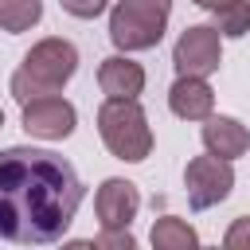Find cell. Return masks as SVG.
Returning <instances> with one entry per match:
<instances>
[{"instance_id":"obj_1","label":"cell","mask_w":250,"mask_h":250,"mask_svg":"<svg viewBox=\"0 0 250 250\" xmlns=\"http://www.w3.org/2000/svg\"><path fill=\"white\" fill-rule=\"evenodd\" d=\"M86 184L74 164L51 148L12 145L0 148V238L20 246L59 242L78 207Z\"/></svg>"},{"instance_id":"obj_2","label":"cell","mask_w":250,"mask_h":250,"mask_svg":"<svg viewBox=\"0 0 250 250\" xmlns=\"http://www.w3.org/2000/svg\"><path fill=\"white\" fill-rule=\"evenodd\" d=\"M74 70H78V47H74L70 39L51 35V39H39V43L23 55V66L12 74L8 90H12V98L23 105V102H31V98L62 94V86L74 78Z\"/></svg>"},{"instance_id":"obj_3","label":"cell","mask_w":250,"mask_h":250,"mask_svg":"<svg viewBox=\"0 0 250 250\" xmlns=\"http://www.w3.org/2000/svg\"><path fill=\"white\" fill-rule=\"evenodd\" d=\"M98 133L109 156L125 164H141L152 152V129L137 98H105L98 109Z\"/></svg>"},{"instance_id":"obj_4","label":"cell","mask_w":250,"mask_h":250,"mask_svg":"<svg viewBox=\"0 0 250 250\" xmlns=\"http://www.w3.org/2000/svg\"><path fill=\"white\" fill-rule=\"evenodd\" d=\"M172 0H117L109 12V43L117 51H148L164 39Z\"/></svg>"},{"instance_id":"obj_5","label":"cell","mask_w":250,"mask_h":250,"mask_svg":"<svg viewBox=\"0 0 250 250\" xmlns=\"http://www.w3.org/2000/svg\"><path fill=\"white\" fill-rule=\"evenodd\" d=\"M184 191H188V207L191 211H207L219 207L230 191H234V168L223 156H191L184 168Z\"/></svg>"},{"instance_id":"obj_6","label":"cell","mask_w":250,"mask_h":250,"mask_svg":"<svg viewBox=\"0 0 250 250\" xmlns=\"http://www.w3.org/2000/svg\"><path fill=\"white\" fill-rule=\"evenodd\" d=\"M223 62V35L211 23H191L180 31L176 47H172V66L176 74H195V78H211Z\"/></svg>"},{"instance_id":"obj_7","label":"cell","mask_w":250,"mask_h":250,"mask_svg":"<svg viewBox=\"0 0 250 250\" xmlns=\"http://www.w3.org/2000/svg\"><path fill=\"white\" fill-rule=\"evenodd\" d=\"M78 125V109L62 98V94H47V98H31L23 102V129L27 137L39 141H66Z\"/></svg>"},{"instance_id":"obj_8","label":"cell","mask_w":250,"mask_h":250,"mask_svg":"<svg viewBox=\"0 0 250 250\" xmlns=\"http://www.w3.org/2000/svg\"><path fill=\"white\" fill-rule=\"evenodd\" d=\"M94 211H98V219H102L105 230L129 227V223L137 219V211H141V191H137V184H133V180H121V176L102 180V188H98V195H94Z\"/></svg>"},{"instance_id":"obj_9","label":"cell","mask_w":250,"mask_h":250,"mask_svg":"<svg viewBox=\"0 0 250 250\" xmlns=\"http://www.w3.org/2000/svg\"><path fill=\"white\" fill-rule=\"evenodd\" d=\"M203 148H207L211 156L238 160V156L250 152V129H246L238 117L211 113V117H203Z\"/></svg>"},{"instance_id":"obj_10","label":"cell","mask_w":250,"mask_h":250,"mask_svg":"<svg viewBox=\"0 0 250 250\" xmlns=\"http://www.w3.org/2000/svg\"><path fill=\"white\" fill-rule=\"evenodd\" d=\"M168 109L180 117V121H203L211 117L215 109V90L207 86V78H195V74H180L168 90Z\"/></svg>"},{"instance_id":"obj_11","label":"cell","mask_w":250,"mask_h":250,"mask_svg":"<svg viewBox=\"0 0 250 250\" xmlns=\"http://www.w3.org/2000/svg\"><path fill=\"white\" fill-rule=\"evenodd\" d=\"M98 86L105 98H141L145 94V66L129 55H109L98 66Z\"/></svg>"},{"instance_id":"obj_12","label":"cell","mask_w":250,"mask_h":250,"mask_svg":"<svg viewBox=\"0 0 250 250\" xmlns=\"http://www.w3.org/2000/svg\"><path fill=\"white\" fill-rule=\"evenodd\" d=\"M148 238H152V246H156V250H195V246H199V234H195L184 219H176V215L156 219Z\"/></svg>"},{"instance_id":"obj_13","label":"cell","mask_w":250,"mask_h":250,"mask_svg":"<svg viewBox=\"0 0 250 250\" xmlns=\"http://www.w3.org/2000/svg\"><path fill=\"white\" fill-rule=\"evenodd\" d=\"M43 20V0H0V31L20 35Z\"/></svg>"},{"instance_id":"obj_14","label":"cell","mask_w":250,"mask_h":250,"mask_svg":"<svg viewBox=\"0 0 250 250\" xmlns=\"http://www.w3.org/2000/svg\"><path fill=\"white\" fill-rule=\"evenodd\" d=\"M215 16V31L219 35H227V39H242L246 31H250V0H230L227 8H219V12H211Z\"/></svg>"},{"instance_id":"obj_15","label":"cell","mask_w":250,"mask_h":250,"mask_svg":"<svg viewBox=\"0 0 250 250\" xmlns=\"http://www.w3.org/2000/svg\"><path fill=\"white\" fill-rule=\"evenodd\" d=\"M78 246H113V250H133L137 238L129 234V227H113V230L102 227V234H98L94 242H78Z\"/></svg>"},{"instance_id":"obj_16","label":"cell","mask_w":250,"mask_h":250,"mask_svg":"<svg viewBox=\"0 0 250 250\" xmlns=\"http://www.w3.org/2000/svg\"><path fill=\"white\" fill-rule=\"evenodd\" d=\"M223 246H227V250H250V215H242V219H234V223L227 227Z\"/></svg>"},{"instance_id":"obj_17","label":"cell","mask_w":250,"mask_h":250,"mask_svg":"<svg viewBox=\"0 0 250 250\" xmlns=\"http://www.w3.org/2000/svg\"><path fill=\"white\" fill-rule=\"evenodd\" d=\"M62 4V12H70L74 20H98L105 8H109V0H59Z\"/></svg>"},{"instance_id":"obj_18","label":"cell","mask_w":250,"mask_h":250,"mask_svg":"<svg viewBox=\"0 0 250 250\" xmlns=\"http://www.w3.org/2000/svg\"><path fill=\"white\" fill-rule=\"evenodd\" d=\"M191 4H199V8H207V12H219V8H227L230 0H191Z\"/></svg>"},{"instance_id":"obj_19","label":"cell","mask_w":250,"mask_h":250,"mask_svg":"<svg viewBox=\"0 0 250 250\" xmlns=\"http://www.w3.org/2000/svg\"><path fill=\"white\" fill-rule=\"evenodd\" d=\"M0 129H4V109H0Z\"/></svg>"}]
</instances>
